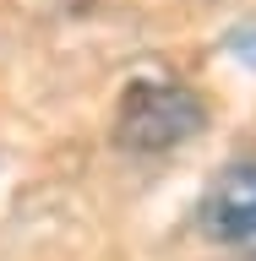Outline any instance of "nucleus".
Returning a JSON list of instances; mask_svg holds the SVG:
<instances>
[{"mask_svg": "<svg viewBox=\"0 0 256 261\" xmlns=\"http://www.w3.org/2000/svg\"><path fill=\"white\" fill-rule=\"evenodd\" d=\"M207 130V98L185 76H131L114 98L109 136L126 158H169Z\"/></svg>", "mask_w": 256, "mask_h": 261, "instance_id": "nucleus-1", "label": "nucleus"}, {"mask_svg": "<svg viewBox=\"0 0 256 261\" xmlns=\"http://www.w3.org/2000/svg\"><path fill=\"white\" fill-rule=\"evenodd\" d=\"M196 228L202 240L240 261H256V158H235L202 185L196 196Z\"/></svg>", "mask_w": 256, "mask_h": 261, "instance_id": "nucleus-2", "label": "nucleus"}, {"mask_svg": "<svg viewBox=\"0 0 256 261\" xmlns=\"http://www.w3.org/2000/svg\"><path fill=\"white\" fill-rule=\"evenodd\" d=\"M224 55L240 65V71L256 76V16H251V22H235V28L224 33Z\"/></svg>", "mask_w": 256, "mask_h": 261, "instance_id": "nucleus-3", "label": "nucleus"}]
</instances>
